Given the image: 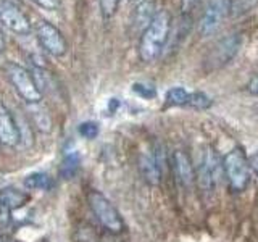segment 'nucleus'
<instances>
[{"label": "nucleus", "mask_w": 258, "mask_h": 242, "mask_svg": "<svg viewBox=\"0 0 258 242\" xmlns=\"http://www.w3.org/2000/svg\"><path fill=\"white\" fill-rule=\"evenodd\" d=\"M171 28V16L166 10H160L149 23V26L142 31L139 42V56L145 63L155 62L163 52L169 37Z\"/></svg>", "instance_id": "1"}, {"label": "nucleus", "mask_w": 258, "mask_h": 242, "mask_svg": "<svg viewBox=\"0 0 258 242\" xmlns=\"http://www.w3.org/2000/svg\"><path fill=\"white\" fill-rule=\"evenodd\" d=\"M223 176L228 181L232 192H242L250 183L248 158L240 149H232L221 158Z\"/></svg>", "instance_id": "2"}, {"label": "nucleus", "mask_w": 258, "mask_h": 242, "mask_svg": "<svg viewBox=\"0 0 258 242\" xmlns=\"http://www.w3.org/2000/svg\"><path fill=\"white\" fill-rule=\"evenodd\" d=\"M87 200H89V205H91L92 213L97 218V221H99L105 229L113 234H119L124 231V221H123V218H121L119 212L102 192L91 191L87 194Z\"/></svg>", "instance_id": "3"}, {"label": "nucleus", "mask_w": 258, "mask_h": 242, "mask_svg": "<svg viewBox=\"0 0 258 242\" xmlns=\"http://www.w3.org/2000/svg\"><path fill=\"white\" fill-rule=\"evenodd\" d=\"M7 76L10 79L12 86L15 87V91L18 92V95L28 105L40 103V100H42V94H40L39 87L36 86L31 73L26 68H23L16 63H8L7 65Z\"/></svg>", "instance_id": "4"}, {"label": "nucleus", "mask_w": 258, "mask_h": 242, "mask_svg": "<svg viewBox=\"0 0 258 242\" xmlns=\"http://www.w3.org/2000/svg\"><path fill=\"white\" fill-rule=\"evenodd\" d=\"M223 174L221 160L218 158L216 153L212 149H207L202 153V158L199 161L196 179L204 192H213L215 188L220 183V177Z\"/></svg>", "instance_id": "5"}, {"label": "nucleus", "mask_w": 258, "mask_h": 242, "mask_svg": "<svg viewBox=\"0 0 258 242\" xmlns=\"http://www.w3.org/2000/svg\"><path fill=\"white\" fill-rule=\"evenodd\" d=\"M36 37L39 40L40 47L52 56H63L67 53V39L61 34L58 28H55L52 23L45 20H40L36 24Z\"/></svg>", "instance_id": "6"}, {"label": "nucleus", "mask_w": 258, "mask_h": 242, "mask_svg": "<svg viewBox=\"0 0 258 242\" xmlns=\"http://www.w3.org/2000/svg\"><path fill=\"white\" fill-rule=\"evenodd\" d=\"M240 44H242V39L239 34H229L223 37L220 42L212 48V52L208 53L205 65L210 70H216V68L224 67V65H228L234 56L237 55Z\"/></svg>", "instance_id": "7"}, {"label": "nucleus", "mask_w": 258, "mask_h": 242, "mask_svg": "<svg viewBox=\"0 0 258 242\" xmlns=\"http://www.w3.org/2000/svg\"><path fill=\"white\" fill-rule=\"evenodd\" d=\"M0 24L18 36H26L32 31V24L24 12L8 0L0 2Z\"/></svg>", "instance_id": "8"}, {"label": "nucleus", "mask_w": 258, "mask_h": 242, "mask_svg": "<svg viewBox=\"0 0 258 242\" xmlns=\"http://www.w3.org/2000/svg\"><path fill=\"white\" fill-rule=\"evenodd\" d=\"M229 12V0H210L199 23V32L202 36H210L220 28Z\"/></svg>", "instance_id": "9"}, {"label": "nucleus", "mask_w": 258, "mask_h": 242, "mask_svg": "<svg viewBox=\"0 0 258 242\" xmlns=\"http://www.w3.org/2000/svg\"><path fill=\"white\" fill-rule=\"evenodd\" d=\"M0 144L7 145V147H15L20 144L18 123L2 103H0Z\"/></svg>", "instance_id": "10"}, {"label": "nucleus", "mask_w": 258, "mask_h": 242, "mask_svg": "<svg viewBox=\"0 0 258 242\" xmlns=\"http://www.w3.org/2000/svg\"><path fill=\"white\" fill-rule=\"evenodd\" d=\"M173 168H174V174L177 177V181H179L184 188H190L194 184V179H196V171H194L192 161L187 153L182 150L174 152Z\"/></svg>", "instance_id": "11"}, {"label": "nucleus", "mask_w": 258, "mask_h": 242, "mask_svg": "<svg viewBox=\"0 0 258 242\" xmlns=\"http://www.w3.org/2000/svg\"><path fill=\"white\" fill-rule=\"evenodd\" d=\"M155 15H157L155 0H137V5L133 13V26L136 29L144 31Z\"/></svg>", "instance_id": "12"}, {"label": "nucleus", "mask_w": 258, "mask_h": 242, "mask_svg": "<svg viewBox=\"0 0 258 242\" xmlns=\"http://www.w3.org/2000/svg\"><path fill=\"white\" fill-rule=\"evenodd\" d=\"M139 168L141 173L144 176V179L152 186H158L161 181V174H163V169H161L158 160L155 158L153 153H142L139 158Z\"/></svg>", "instance_id": "13"}, {"label": "nucleus", "mask_w": 258, "mask_h": 242, "mask_svg": "<svg viewBox=\"0 0 258 242\" xmlns=\"http://www.w3.org/2000/svg\"><path fill=\"white\" fill-rule=\"evenodd\" d=\"M29 202V194L15 189V188H5L0 191V208L7 210V212H13L24 207Z\"/></svg>", "instance_id": "14"}, {"label": "nucleus", "mask_w": 258, "mask_h": 242, "mask_svg": "<svg viewBox=\"0 0 258 242\" xmlns=\"http://www.w3.org/2000/svg\"><path fill=\"white\" fill-rule=\"evenodd\" d=\"M81 168V155L78 152H71L68 155H64L61 163H60V168H58V174L61 179L68 181V179H73L78 171Z\"/></svg>", "instance_id": "15"}, {"label": "nucleus", "mask_w": 258, "mask_h": 242, "mask_svg": "<svg viewBox=\"0 0 258 242\" xmlns=\"http://www.w3.org/2000/svg\"><path fill=\"white\" fill-rule=\"evenodd\" d=\"M29 73H31L32 79H34V83L39 87V91L42 95L45 92L50 94L55 91V83H53V78L50 76V73H47L44 68H40V67H32Z\"/></svg>", "instance_id": "16"}, {"label": "nucleus", "mask_w": 258, "mask_h": 242, "mask_svg": "<svg viewBox=\"0 0 258 242\" xmlns=\"http://www.w3.org/2000/svg\"><path fill=\"white\" fill-rule=\"evenodd\" d=\"M23 184H24V188L29 191H47L53 186V181L47 173L37 171V173H31L24 177Z\"/></svg>", "instance_id": "17"}, {"label": "nucleus", "mask_w": 258, "mask_h": 242, "mask_svg": "<svg viewBox=\"0 0 258 242\" xmlns=\"http://www.w3.org/2000/svg\"><path fill=\"white\" fill-rule=\"evenodd\" d=\"M31 113L34 118V125L40 133H50L52 131V118L48 111L40 103L31 105Z\"/></svg>", "instance_id": "18"}, {"label": "nucleus", "mask_w": 258, "mask_h": 242, "mask_svg": "<svg viewBox=\"0 0 258 242\" xmlns=\"http://www.w3.org/2000/svg\"><path fill=\"white\" fill-rule=\"evenodd\" d=\"M189 99V92L184 87H171L166 92V105L168 107H185Z\"/></svg>", "instance_id": "19"}, {"label": "nucleus", "mask_w": 258, "mask_h": 242, "mask_svg": "<svg viewBox=\"0 0 258 242\" xmlns=\"http://www.w3.org/2000/svg\"><path fill=\"white\" fill-rule=\"evenodd\" d=\"M212 97H208L204 92H189V99L185 107H192L196 110H207L212 107Z\"/></svg>", "instance_id": "20"}, {"label": "nucleus", "mask_w": 258, "mask_h": 242, "mask_svg": "<svg viewBox=\"0 0 258 242\" xmlns=\"http://www.w3.org/2000/svg\"><path fill=\"white\" fill-rule=\"evenodd\" d=\"M78 133L81 137H84V139L92 141L99 136V125H97L95 121H84V123L79 125Z\"/></svg>", "instance_id": "21"}, {"label": "nucleus", "mask_w": 258, "mask_h": 242, "mask_svg": "<svg viewBox=\"0 0 258 242\" xmlns=\"http://www.w3.org/2000/svg\"><path fill=\"white\" fill-rule=\"evenodd\" d=\"M133 91L137 94L144 97V99H153V97L157 95V89L150 86V84H145V83H136L133 86Z\"/></svg>", "instance_id": "22"}, {"label": "nucleus", "mask_w": 258, "mask_h": 242, "mask_svg": "<svg viewBox=\"0 0 258 242\" xmlns=\"http://www.w3.org/2000/svg\"><path fill=\"white\" fill-rule=\"evenodd\" d=\"M99 5H100V12L103 15V18H111L118 10L119 0H99Z\"/></svg>", "instance_id": "23"}, {"label": "nucleus", "mask_w": 258, "mask_h": 242, "mask_svg": "<svg viewBox=\"0 0 258 242\" xmlns=\"http://www.w3.org/2000/svg\"><path fill=\"white\" fill-rule=\"evenodd\" d=\"M31 2H34L37 7L44 8V10H50V12L58 10L61 5V0H31Z\"/></svg>", "instance_id": "24"}, {"label": "nucleus", "mask_w": 258, "mask_h": 242, "mask_svg": "<svg viewBox=\"0 0 258 242\" xmlns=\"http://www.w3.org/2000/svg\"><path fill=\"white\" fill-rule=\"evenodd\" d=\"M200 0H181V10L182 13H189L194 7H197Z\"/></svg>", "instance_id": "25"}, {"label": "nucleus", "mask_w": 258, "mask_h": 242, "mask_svg": "<svg viewBox=\"0 0 258 242\" xmlns=\"http://www.w3.org/2000/svg\"><path fill=\"white\" fill-rule=\"evenodd\" d=\"M247 91H248V94H252V95H258V75L248 81Z\"/></svg>", "instance_id": "26"}, {"label": "nucleus", "mask_w": 258, "mask_h": 242, "mask_svg": "<svg viewBox=\"0 0 258 242\" xmlns=\"http://www.w3.org/2000/svg\"><path fill=\"white\" fill-rule=\"evenodd\" d=\"M248 165H250V169H253V171L258 174V150L248 158Z\"/></svg>", "instance_id": "27"}, {"label": "nucleus", "mask_w": 258, "mask_h": 242, "mask_svg": "<svg viewBox=\"0 0 258 242\" xmlns=\"http://www.w3.org/2000/svg\"><path fill=\"white\" fill-rule=\"evenodd\" d=\"M0 242H20V240H16V239H13L10 236H7V234H2V236H0Z\"/></svg>", "instance_id": "28"}, {"label": "nucleus", "mask_w": 258, "mask_h": 242, "mask_svg": "<svg viewBox=\"0 0 258 242\" xmlns=\"http://www.w3.org/2000/svg\"><path fill=\"white\" fill-rule=\"evenodd\" d=\"M4 50H5V36H4V32L0 31V53Z\"/></svg>", "instance_id": "29"}]
</instances>
